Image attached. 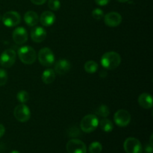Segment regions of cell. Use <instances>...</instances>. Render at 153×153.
I'll list each match as a JSON object with an SVG mask.
<instances>
[{
    "mask_svg": "<svg viewBox=\"0 0 153 153\" xmlns=\"http://www.w3.org/2000/svg\"><path fill=\"white\" fill-rule=\"evenodd\" d=\"M48 6L49 9L54 11L58 10L61 7V2L59 0H49L48 1Z\"/></svg>",
    "mask_w": 153,
    "mask_h": 153,
    "instance_id": "obj_24",
    "label": "cell"
},
{
    "mask_svg": "<svg viewBox=\"0 0 153 153\" xmlns=\"http://www.w3.org/2000/svg\"><path fill=\"white\" fill-rule=\"evenodd\" d=\"M39 21L43 26H51L55 22V15L52 11H44L40 15Z\"/></svg>",
    "mask_w": 153,
    "mask_h": 153,
    "instance_id": "obj_15",
    "label": "cell"
},
{
    "mask_svg": "<svg viewBox=\"0 0 153 153\" xmlns=\"http://www.w3.org/2000/svg\"><path fill=\"white\" fill-rule=\"evenodd\" d=\"M10 153H20V152H18L17 150H13V151H12V152H10Z\"/></svg>",
    "mask_w": 153,
    "mask_h": 153,
    "instance_id": "obj_33",
    "label": "cell"
},
{
    "mask_svg": "<svg viewBox=\"0 0 153 153\" xmlns=\"http://www.w3.org/2000/svg\"><path fill=\"white\" fill-rule=\"evenodd\" d=\"M99 126V120L96 115L88 114L82 118L80 123L81 129L85 133H91Z\"/></svg>",
    "mask_w": 153,
    "mask_h": 153,
    "instance_id": "obj_3",
    "label": "cell"
},
{
    "mask_svg": "<svg viewBox=\"0 0 153 153\" xmlns=\"http://www.w3.org/2000/svg\"><path fill=\"white\" fill-rule=\"evenodd\" d=\"M99 65L96 61H88L85 64V70L88 73H95L98 70Z\"/></svg>",
    "mask_w": 153,
    "mask_h": 153,
    "instance_id": "obj_20",
    "label": "cell"
},
{
    "mask_svg": "<svg viewBox=\"0 0 153 153\" xmlns=\"http://www.w3.org/2000/svg\"><path fill=\"white\" fill-rule=\"evenodd\" d=\"M104 22L109 27H117L122 22V16L117 12H110L104 16Z\"/></svg>",
    "mask_w": 153,
    "mask_h": 153,
    "instance_id": "obj_11",
    "label": "cell"
},
{
    "mask_svg": "<svg viewBox=\"0 0 153 153\" xmlns=\"http://www.w3.org/2000/svg\"><path fill=\"white\" fill-rule=\"evenodd\" d=\"M145 152L146 153H152L153 152V146L149 144L146 145V147H145Z\"/></svg>",
    "mask_w": 153,
    "mask_h": 153,
    "instance_id": "obj_30",
    "label": "cell"
},
{
    "mask_svg": "<svg viewBox=\"0 0 153 153\" xmlns=\"http://www.w3.org/2000/svg\"><path fill=\"white\" fill-rule=\"evenodd\" d=\"M7 81V73L4 69L0 68V86H4Z\"/></svg>",
    "mask_w": 153,
    "mask_h": 153,
    "instance_id": "obj_26",
    "label": "cell"
},
{
    "mask_svg": "<svg viewBox=\"0 0 153 153\" xmlns=\"http://www.w3.org/2000/svg\"><path fill=\"white\" fill-rule=\"evenodd\" d=\"M39 62L44 67H51L55 63V55L49 48L45 47L38 52Z\"/></svg>",
    "mask_w": 153,
    "mask_h": 153,
    "instance_id": "obj_4",
    "label": "cell"
},
{
    "mask_svg": "<svg viewBox=\"0 0 153 153\" xmlns=\"http://www.w3.org/2000/svg\"><path fill=\"white\" fill-rule=\"evenodd\" d=\"M18 56L23 64L28 65L35 62L37 58L35 50L29 46H24L19 48L18 50Z\"/></svg>",
    "mask_w": 153,
    "mask_h": 153,
    "instance_id": "obj_2",
    "label": "cell"
},
{
    "mask_svg": "<svg viewBox=\"0 0 153 153\" xmlns=\"http://www.w3.org/2000/svg\"><path fill=\"white\" fill-rule=\"evenodd\" d=\"M13 115L16 120L21 123H25L30 119L31 111L28 106L21 103L20 105L16 106L13 111Z\"/></svg>",
    "mask_w": 153,
    "mask_h": 153,
    "instance_id": "obj_6",
    "label": "cell"
},
{
    "mask_svg": "<svg viewBox=\"0 0 153 153\" xmlns=\"http://www.w3.org/2000/svg\"><path fill=\"white\" fill-rule=\"evenodd\" d=\"M114 122L118 126L125 127L127 126L131 122V114L126 110L120 109L118 110L114 116Z\"/></svg>",
    "mask_w": 153,
    "mask_h": 153,
    "instance_id": "obj_10",
    "label": "cell"
},
{
    "mask_svg": "<svg viewBox=\"0 0 153 153\" xmlns=\"http://www.w3.org/2000/svg\"><path fill=\"white\" fill-rule=\"evenodd\" d=\"M100 126L101 129L105 132H111L114 128V125L110 120L107 118H103L100 120Z\"/></svg>",
    "mask_w": 153,
    "mask_h": 153,
    "instance_id": "obj_19",
    "label": "cell"
},
{
    "mask_svg": "<svg viewBox=\"0 0 153 153\" xmlns=\"http://www.w3.org/2000/svg\"><path fill=\"white\" fill-rule=\"evenodd\" d=\"M31 37L35 43H41L46 39V31L43 27H35L31 30Z\"/></svg>",
    "mask_w": 153,
    "mask_h": 153,
    "instance_id": "obj_14",
    "label": "cell"
},
{
    "mask_svg": "<svg viewBox=\"0 0 153 153\" xmlns=\"http://www.w3.org/2000/svg\"><path fill=\"white\" fill-rule=\"evenodd\" d=\"M79 134H80L79 130L76 127H72L69 130V135H70V137H78Z\"/></svg>",
    "mask_w": 153,
    "mask_h": 153,
    "instance_id": "obj_27",
    "label": "cell"
},
{
    "mask_svg": "<svg viewBox=\"0 0 153 153\" xmlns=\"http://www.w3.org/2000/svg\"><path fill=\"white\" fill-rule=\"evenodd\" d=\"M4 132H5V128H4V126L2 124L0 123V137H1L4 135Z\"/></svg>",
    "mask_w": 153,
    "mask_h": 153,
    "instance_id": "obj_31",
    "label": "cell"
},
{
    "mask_svg": "<svg viewBox=\"0 0 153 153\" xmlns=\"http://www.w3.org/2000/svg\"><path fill=\"white\" fill-rule=\"evenodd\" d=\"M16 98H17L18 101L22 104H25L29 100V94L28 92L25 91H21L16 95Z\"/></svg>",
    "mask_w": 153,
    "mask_h": 153,
    "instance_id": "obj_23",
    "label": "cell"
},
{
    "mask_svg": "<svg viewBox=\"0 0 153 153\" xmlns=\"http://www.w3.org/2000/svg\"><path fill=\"white\" fill-rule=\"evenodd\" d=\"M16 54L13 49H5L0 56V65L4 68H10L16 61Z\"/></svg>",
    "mask_w": 153,
    "mask_h": 153,
    "instance_id": "obj_5",
    "label": "cell"
},
{
    "mask_svg": "<svg viewBox=\"0 0 153 153\" xmlns=\"http://www.w3.org/2000/svg\"><path fill=\"white\" fill-rule=\"evenodd\" d=\"M92 16L97 20H100L104 17V12L102 9L96 8L92 11Z\"/></svg>",
    "mask_w": 153,
    "mask_h": 153,
    "instance_id": "obj_25",
    "label": "cell"
},
{
    "mask_svg": "<svg viewBox=\"0 0 153 153\" xmlns=\"http://www.w3.org/2000/svg\"><path fill=\"white\" fill-rule=\"evenodd\" d=\"M111 0H95L96 3L100 6H105L110 2Z\"/></svg>",
    "mask_w": 153,
    "mask_h": 153,
    "instance_id": "obj_28",
    "label": "cell"
},
{
    "mask_svg": "<svg viewBox=\"0 0 153 153\" xmlns=\"http://www.w3.org/2000/svg\"><path fill=\"white\" fill-rule=\"evenodd\" d=\"M101 64L105 69L113 70L117 68L121 63L120 55L116 52H105L101 58Z\"/></svg>",
    "mask_w": 153,
    "mask_h": 153,
    "instance_id": "obj_1",
    "label": "cell"
},
{
    "mask_svg": "<svg viewBox=\"0 0 153 153\" xmlns=\"http://www.w3.org/2000/svg\"><path fill=\"white\" fill-rule=\"evenodd\" d=\"M68 153H86L87 146L84 142L78 139H71L67 143Z\"/></svg>",
    "mask_w": 153,
    "mask_h": 153,
    "instance_id": "obj_9",
    "label": "cell"
},
{
    "mask_svg": "<svg viewBox=\"0 0 153 153\" xmlns=\"http://www.w3.org/2000/svg\"><path fill=\"white\" fill-rule=\"evenodd\" d=\"M71 68L70 61L66 59H60L55 63V70L54 71L58 75H65L68 73Z\"/></svg>",
    "mask_w": 153,
    "mask_h": 153,
    "instance_id": "obj_13",
    "label": "cell"
},
{
    "mask_svg": "<svg viewBox=\"0 0 153 153\" xmlns=\"http://www.w3.org/2000/svg\"><path fill=\"white\" fill-rule=\"evenodd\" d=\"M126 153H141L143 151L141 143L134 137H128L123 143Z\"/></svg>",
    "mask_w": 153,
    "mask_h": 153,
    "instance_id": "obj_7",
    "label": "cell"
},
{
    "mask_svg": "<svg viewBox=\"0 0 153 153\" xmlns=\"http://www.w3.org/2000/svg\"><path fill=\"white\" fill-rule=\"evenodd\" d=\"M95 112L99 116L102 117L103 118H105L110 114V110H109V108L106 105H100L96 109Z\"/></svg>",
    "mask_w": 153,
    "mask_h": 153,
    "instance_id": "obj_21",
    "label": "cell"
},
{
    "mask_svg": "<svg viewBox=\"0 0 153 153\" xmlns=\"http://www.w3.org/2000/svg\"><path fill=\"white\" fill-rule=\"evenodd\" d=\"M117 1H120V2H126L128 0H117Z\"/></svg>",
    "mask_w": 153,
    "mask_h": 153,
    "instance_id": "obj_32",
    "label": "cell"
},
{
    "mask_svg": "<svg viewBox=\"0 0 153 153\" xmlns=\"http://www.w3.org/2000/svg\"><path fill=\"white\" fill-rule=\"evenodd\" d=\"M31 1L33 4H37V5H41L46 2V0H31Z\"/></svg>",
    "mask_w": 153,
    "mask_h": 153,
    "instance_id": "obj_29",
    "label": "cell"
},
{
    "mask_svg": "<svg viewBox=\"0 0 153 153\" xmlns=\"http://www.w3.org/2000/svg\"><path fill=\"white\" fill-rule=\"evenodd\" d=\"M138 103L140 107L145 109H149L152 108V98L151 95L147 93L140 94L138 97Z\"/></svg>",
    "mask_w": 153,
    "mask_h": 153,
    "instance_id": "obj_17",
    "label": "cell"
},
{
    "mask_svg": "<svg viewBox=\"0 0 153 153\" xmlns=\"http://www.w3.org/2000/svg\"><path fill=\"white\" fill-rule=\"evenodd\" d=\"M12 37L16 44L22 45L28 40V32L24 27H18L13 31Z\"/></svg>",
    "mask_w": 153,
    "mask_h": 153,
    "instance_id": "obj_12",
    "label": "cell"
},
{
    "mask_svg": "<svg viewBox=\"0 0 153 153\" xmlns=\"http://www.w3.org/2000/svg\"><path fill=\"white\" fill-rule=\"evenodd\" d=\"M3 24L7 27H14L19 25L20 22L21 17L20 15L16 11H7L4 13L1 17Z\"/></svg>",
    "mask_w": 153,
    "mask_h": 153,
    "instance_id": "obj_8",
    "label": "cell"
},
{
    "mask_svg": "<svg viewBox=\"0 0 153 153\" xmlns=\"http://www.w3.org/2000/svg\"><path fill=\"white\" fill-rule=\"evenodd\" d=\"M102 150V146L98 141L93 142L88 148V152L90 153H101Z\"/></svg>",
    "mask_w": 153,
    "mask_h": 153,
    "instance_id": "obj_22",
    "label": "cell"
},
{
    "mask_svg": "<svg viewBox=\"0 0 153 153\" xmlns=\"http://www.w3.org/2000/svg\"><path fill=\"white\" fill-rule=\"evenodd\" d=\"M24 21L28 26H35L39 22V16L36 12L29 10V11H27L24 15Z\"/></svg>",
    "mask_w": 153,
    "mask_h": 153,
    "instance_id": "obj_16",
    "label": "cell"
},
{
    "mask_svg": "<svg viewBox=\"0 0 153 153\" xmlns=\"http://www.w3.org/2000/svg\"><path fill=\"white\" fill-rule=\"evenodd\" d=\"M42 81L46 85H49L54 82L55 79V72L52 69H47L42 74Z\"/></svg>",
    "mask_w": 153,
    "mask_h": 153,
    "instance_id": "obj_18",
    "label": "cell"
}]
</instances>
